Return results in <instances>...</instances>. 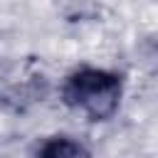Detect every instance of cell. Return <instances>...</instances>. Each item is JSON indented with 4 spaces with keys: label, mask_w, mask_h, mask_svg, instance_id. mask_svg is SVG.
Instances as JSON below:
<instances>
[{
    "label": "cell",
    "mask_w": 158,
    "mask_h": 158,
    "mask_svg": "<svg viewBox=\"0 0 158 158\" xmlns=\"http://www.w3.org/2000/svg\"><path fill=\"white\" fill-rule=\"evenodd\" d=\"M62 101L84 114L89 121H109L121 104L123 79L116 72L99 67H79L62 81Z\"/></svg>",
    "instance_id": "6da1fadb"
},
{
    "label": "cell",
    "mask_w": 158,
    "mask_h": 158,
    "mask_svg": "<svg viewBox=\"0 0 158 158\" xmlns=\"http://www.w3.org/2000/svg\"><path fill=\"white\" fill-rule=\"evenodd\" d=\"M32 158H91L89 148L69 136H49L44 138Z\"/></svg>",
    "instance_id": "7a4b0ae2"
}]
</instances>
